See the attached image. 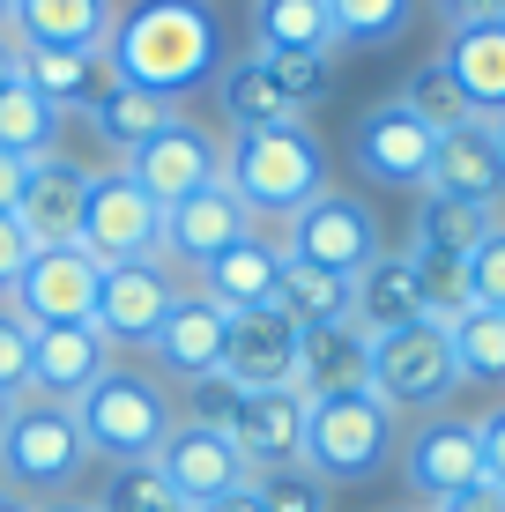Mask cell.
Wrapping results in <instances>:
<instances>
[{"label":"cell","instance_id":"obj_16","mask_svg":"<svg viewBox=\"0 0 505 512\" xmlns=\"http://www.w3.org/2000/svg\"><path fill=\"white\" fill-rule=\"evenodd\" d=\"M238 238H253V216H246V201H238L223 179L186 193L179 208H164V260L171 268H208V260L231 253Z\"/></svg>","mask_w":505,"mask_h":512},{"label":"cell","instance_id":"obj_32","mask_svg":"<svg viewBox=\"0 0 505 512\" xmlns=\"http://www.w3.org/2000/svg\"><path fill=\"white\" fill-rule=\"evenodd\" d=\"M253 38L260 52H335L327 0H253Z\"/></svg>","mask_w":505,"mask_h":512},{"label":"cell","instance_id":"obj_5","mask_svg":"<svg viewBox=\"0 0 505 512\" xmlns=\"http://www.w3.org/2000/svg\"><path fill=\"white\" fill-rule=\"evenodd\" d=\"M90 468V446H82V423L67 401H38L23 394L8 416V431H0V475H8V490H67L75 475Z\"/></svg>","mask_w":505,"mask_h":512},{"label":"cell","instance_id":"obj_6","mask_svg":"<svg viewBox=\"0 0 505 512\" xmlns=\"http://www.w3.org/2000/svg\"><path fill=\"white\" fill-rule=\"evenodd\" d=\"M461 386L454 372V342H446L439 320H409L394 334H372V394L387 401L394 416H431L446 394Z\"/></svg>","mask_w":505,"mask_h":512},{"label":"cell","instance_id":"obj_8","mask_svg":"<svg viewBox=\"0 0 505 512\" xmlns=\"http://www.w3.org/2000/svg\"><path fill=\"white\" fill-rule=\"evenodd\" d=\"M283 253L298 260V268H327V275H364L387 245H379V223H372V208L350 201V193H335L327 186L320 201H305L298 216H290V231H283Z\"/></svg>","mask_w":505,"mask_h":512},{"label":"cell","instance_id":"obj_17","mask_svg":"<svg viewBox=\"0 0 505 512\" xmlns=\"http://www.w3.org/2000/svg\"><path fill=\"white\" fill-rule=\"evenodd\" d=\"M156 468H164V483L186 498V512L231 498V490L253 483V468L238 461V446L223 431H201V423H179V431L164 438V453H156Z\"/></svg>","mask_w":505,"mask_h":512},{"label":"cell","instance_id":"obj_40","mask_svg":"<svg viewBox=\"0 0 505 512\" xmlns=\"http://www.w3.org/2000/svg\"><path fill=\"white\" fill-rule=\"evenodd\" d=\"M461 282H468V305L505 312V223H498V231L483 238L468 260H461Z\"/></svg>","mask_w":505,"mask_h":512},{"label":"cell","instance_id":"obj_21","mask_svg":"<svg viewBox=\"0 0 505 512\" xmlns=\"http://www.w3.org/2000/svg\"><path fill=\"white\" fill-rule=\"evenodd\" d=\"M82 201H90V171L67 156H38L15 201V223L30 231V245H82Z\"/></svg>","mask_w":505,"mask_h":512},{"label":"cell","instance_id":"obj_38","mask_svg":"<svg viewBox=\"0 0 505 512\" xmlns=\"http://www.w3.org/2000/svg\"><path fill=\"white\" fill-rule=\"evenodd\" d=\"M260 60H268V75L283 82V97L298 104V112L335 90V52H260Z\"/></svg>","mask_w":505,"mask_h":512},{"label":"cell","instance_id":"obj_44","mask_svg":"<svg viewBox=\"0 0 505 512\" xmlns=\"http://www.w3.org/2000/svg\"><path fill=\"white\" fill-rule=\"evenodd\" d=\"M476 438H483V483H498L505 490V409H491L476 423Z\"/></svg>","mask_w":505,"mask_h":512},{"label":"cell","instance_id":"obj_52","mask_svg":"<svg viewBox=\"0 0 505 512\" xmlns=\"http://www.w3.org/2000/svg\"><path fill=\"white\" fill-rule=\"evenodd\" d=\"M15 401H23V394H0V431H8V416H15Z\"/></svg>","mask_w":505,"mask_h":512},{"label":"cell","instance_id":"obj_36","mask_svg":"<svg viewBox=\"0 0 505 512\" xmlns=\"http://www.w3.org/2000/svg\"><path fill=\"white\" fill-rule=\"evenodd\" d=\"M97 512H186V498L164 483L156 461H134V468H112V483L97 490Z\"/></svg>","mask_w":505,"mask_h":512},{"label":"cell","instance_id":"obj_33","mask_svg":"<svg viewBox=\"0 0 505 512\" xmlns=\"http://www.w3.org/2000/svg\"><path fill=\"white\" fill-rule=\"evenodd\" d=\"M446 342H454V372L476 386H505V312L491 305H461L446 320Z\"/></svg>","mask_w":505,"mask_h":512},{"label":"cell","instance_id":"obj_34","mask_svg":"<svg viewBox=\"0 0 505 512\" xmlns=\"http://www.w3.org/2000/svg\"><path fill=\"white\" fill-rule=\"evenodd\" d=\"M0 149L23 156V164H38V156H60V112L30 90V82H15V90H0Z\"/></svg>","mask_w":505,"mask_h":512},{"label":"cell","instance_id":"obj_47","mask_svg":"<svg viewBox=\"0 0 505 512\" xmlns=\"http://www.w3.org/2000/svg\"><path fill=\"white\" fill-rule=\"evenodd\" d=\"M23 179H30V164L0 149V216H15V201H23Z\"/></svg>","mask_w":505,"mask_h":512},{"label":"cell","instance_id":"obj_50","mask_svg":"<svg viewBox=\"0 0 505 512\" xmlns=\"http://www.w3.org/2000/svg\"><path fill=\"white\" fill-rule=\"evenodd\" d=\"M30 512H97V505H82V498H45V505H30Z\"/></svg>","mask_w":505,"mask_h":512},{"label":"cell","instance_id":"obj_54","mask_svg":"<svg viewBox=\"0 0 505 512\" xmlns=\"http://www.w3.org/2000/svg\"><path fill=\"white\" fill-rule=\"evenodd\" d=\"M15 23V0H0V30H8Z\"/></svg>","mask_w":505,"mask_h":512},{"label":"cell","instance_id":"obj_26","mask_svg":"<svg viewBox=\"0 0 505 512\" xmlns=\"http://www.w3.org/2000/svg\"><path fill=\"white\" fill-rule=\"evenodd\" d=\"M216 97H223V119H231L238 134H260V127H298V119H305L298 104L283 97V82L268 75V60H260V45L216 67Z\"/></svg>","mask_w":505,"mask_h":512},{"label":"cell","instance_id":"obj_1","mask_svg":"<svg viewBox=\"0 0 505 512\" xmlns=\"http://www.w3.org/2000/svg\"><path fill=\"white\" fill-rule=\"evenodd\" d=\"M104 52H112V75L119 82L156 90V97L179 104L186 90L216 82L223 30H216V15H208V0H134V8H119Z\"/></svg>","mask_w":505,"mask_h":512},{"label":"cell","instance_id":"obj_51","mask_svg":"<svg viewBox=\"0 0 505 512\" xmlns=\"http://www.w3.org/2000/svg\"><path fill=\"white\" fill-rule=\"evenodd\" d=\"M0 512H30V498H23V490H8V483H0Z\"/></svg>","mask_w":505,"mask_h":512},{"label":"cell","instance_id":"obj_22","mask_svg":"<svg viewBox=\"0 0 505 512\" xmlns=\"http://www.w3.org/2000/svg\"><path fill=\"white\" fill-rule=\"evenodd\" d=\"M23 82H30V90H38L60 119H67V112L90 119V104L112 90L119 75H112V52H104V45H23Z\"/></svg>","mask_w":505,"mask_h":512},{"label":"cell","instance_id":"obj_18","mask_svg":"<svg viewBox=\"0 0 505 512\" xmlns=\"http://www.w3.org/2000/svg\"><path fill=\"white\" fill-rule=\"evenodd\" d=\"M223 342H231V312H223L216 297H201V290H179L171 312H164V327H156V342H149V357L186 386V379L223 372Z\"/></svg>","mask_w":505,"mask_h":512},{"label":"cell","instance_id":"obj_3","mask_svg":"<svg viewBox=\"0 0 505 512\" xmlns=\"http://www.w3.org/2000/svg\"><path fill=\"white\" fill-rule=\"evenodd\" d=\"M75 423H82L90 461L134 468V461H156V453H164V438L179 431V401L164 394V379L112 364V372H104L90 394L75 401Z\"/></svg>","mask_w":505,"mask_h":512},{"label":"cell","instance_id":"obj_37","mask_svg":"<svg viewBox=\"0 0 505 512\" xmlns=\"http://www.w3.org/2000/svg\"><path fill=\"white\" fill-rule=\"evenodd\" d=\"M402 104H409L416 119H424L431 134H446V127H461V119H476V112H468V97L454 90V75H446L439 60H424V67H416V75L402 82Z\"/></svg>","mask_w":505,"mask_h":512},{"label":"cell","instance_id":"obj_27","mask_svg":"<svg viewBox=\"0 0 505 512\" xmlns=\"http://www.w3.org/2000/svg\"><path fill=\"white\" fill-rule=\"evenodd\" d=\"M424 320V282H416V260L409 253H379L372 268L357 275V327L364 334H394Z\"/></svg>","mask_w":505,"mask_h":512},{"label":"cell","instance_id":"obj_13","mask_svg":"<svg viewBox=\"0 0 505 512\" xmlns=\"http://www.w3.org/2000/svg\"><path fill=\"white\" fill-rule=\"evenodd\" d=\"M305 409L312 401L298 386H268V394H238V416L223 423V438L238 446V461L253 475L268 468H298L305 461Z\"/></svg>","mask_w":505,"mask_h":512},{"label":"cell","instance_id":"obj_24","mask_svg":"<svg viewBox=\"0 0 505 512\" xmlns=\"http://www.w3.org/2000/svg\"><path fill=\"white\" fill-rule=\"evenodd\" d=\"M283 268H290V253L253 231V238H238L231 253H216L201 268V297H216L223 312H268L275 290H283Z\"/></svg>","mask_w":505,"mask_h":512},{"label":"cell","instance_id":"obj_45","mask_svg":"<svg viewBox=\"0 0 505 512\" xmlns=\"http://www.w3.org/2000/svg\"><path fill=\"white\" fill-rule=\"evenodd\" d=\"M446 15V30H468V23H505V0H431Z\"/></svg>","mask_w":505,"mask_h":512},{"label":"cell","instance_id":"obj_28","mask_svg":"<svg viewBox=\"0 0 505 512\" xmlns=\"http://www.w3.org/2000/svg\"><path fill=\"white\" fill-rule=\"evenodd\" d=\"M119 23V0H15L23 45H104Z\"/></svg>","mask_w":505,"mask_h":512},{"label":"cell","instance_id":"obj_14","mask_svg":"<svg viewBox=\"0 0 505 512\" xmlns=\"http://www.w3.org/2000/svg\"><path fill=\"white\" fill-rule=\"evenodd\" d=\"M402 475H409L416 498H431V505L454 498V490H468V483H483V438H476V423L424 416L402 438Z\"/></svg>","mask_w":505,"mask_h":512},{"label":"cell","instance_id":"obj_7","mask_svg":"<svg viewBox=\"0 0 505 512\" xmlns=\"http://www.w3.org/2000/svg\"><path fill=\"white\" fill-rule=\"evenodd\" d=\"M82 253L97 268L119 260H164V208L127 179V164L90 171V201H82Z\"/></svg>","mask_w":505,"mask_h":512},{"label":"cell","instance_id":"obj_42","mask_svg":"<svg viewBox=\"0 0 505 512\" xmlns=\"http://www.w3.org/2000/svg\"><path fill=\"white\" fill-rule=\"evenodd\" d=\"M231 416H238V386L223 379V372H208V379H186V409H179V423H201V431H223Z\"/></svg>","mask_w":505,"mask_h":512},{"label":"cell","instance_id":"obj_12","mask_svg":"<svg viewBox=\"0 0 505 512\" xmlns=\"http://www.w3.org/2000/svg\"><path fill=\"white\" fill-rule=\"evenodd\" d=\"M357 171L372 186H394V193H424L431 179V149H439V134L424 127V119L409 112L402 97H387V104H372V112L357 119Z\"/></svg>","mask_w":505,"mask_h":512},{"label":"cell","instance_id":"obj_11","mask_svg":"<svg viewBox=\"0 0 505 512\" xmlns=\"http://www.w3.org/2000/svg\"><path fill=\"white\" fill-rule=\"evenodd\" d=\"M97 282H104V268L82 245H38L8 305L23 312L30 327H82L97 312Z\"/></svg>","mask_w":505,"mask_h":512},{"label":"cell","instance_id":"obj_39","mask_svg":"<svg viewBox=\"0 0 505 512\" xmlns=\"http://www.w3.org/2000/svg\"><path fill=\"white\" fill-rule=\"evenodd\" d=\"M253 490H260V505H268V512H327V483H320L305 461H298V468L253 475Z\"/></svg>","mask_w":505,"mask_h":512},{"label":"cell","instance_id":"obj_15","mask_svg":"<svg viewBox=\"0 0 505 512\" xmlns=\"http://www.w3.org/2000/svg\"><path fill=\"white\" fill-rule=\"evenodd\" d=\"M424 193H439V201H468V208H498L505 201V149H498L491 119H461V127L439 134Z\"/></svg>","mask_w":505,"mask_h":512},{"label":"cell","instance_id":"obj_25","mask_svg":"<svg viewBox=\"0 0 505 512\" xmlns=\"http://www.w3.org/2000/svg\"><path fill=\"white\" fill-rule=\"evenodd\" d=\"M439 67L454 75V90L468 97V112H476V119L505 112V23H468V30H446Z\"/></svg>","mask_w":505,"mask_h":512},{"label":"cell","instance_id":"obj_41","mask_svg":"<svg viewBox=\"0 0 505 512\" xmlns=\"http://www.w3.org/2000/svg\"><path fill=\"white\" fill-rule=\"evenodd\" d=\"M30 342H38V327L15 305H0V394H30Z\"/></svg>","mask_w":505,"mask_h":512},{"label":"cell","instance_id":"obj_31","mask_svg":"<svg viewBox=\"0 0 505 512\" xmlns=\"http://www.w3.org/2000/svg\"><path fill=\"white\" fill-rule=\"evenodd\" d=\"M491 208H468V201H439V193H424V208H416V260H461L476 253L483 238H491Z\"/></svg>","mask_w":505,"mask_h":512},{"label":"cell","instance_id":"obj_23","mask_svg":"<svg viewBox=\"0 0 505 512\" xmlns=\"http://www.w3.org/2000/svg\"><path fill=\"white\" fill-rule=\"evenodd\" d=\"M298 386L305 401H327V394H364L372 386V334L357 320L342 327H305L298 334Z\"/></svg>","mask_w":505,"mask_h":512},{"label":"cell","instance_id":"obj_30","mask_svg":"<svg viewBox=\"0 0 505 512\" xmlns=\"http://www.w3.org/2000/svg\"><path fill=\"white\" fill-rule=\"evenodd\" d=\"M275 312H283L290 327H342L357 320V282L350 275H327V268H298L290 260L283 268V290H275Z\"/></svg>","mask_w":505,"mask_h":512},{"label":"cell","instance_id":"obj_43","mask_svg":"<svg viewBox=\"0 0 505 512\" xmlns=\"http://www.w3.org/2000/svg\"><path fill=\"white\" fill-rule=\"evenodd\" d=\"M30 253H38V245H30V231H23V223H15V216H0V305H8V297H15V282H23Z\"/></svg>","mask_w":505,"mask_h":512},{"label":"cell","instance_id":"obj_2","mask_svg":"<svg viewBox=\"0 0 505 512\" xmlns=\"http://www.w3.org/2000/svg\"><path fill=\"white\" fill-rule=\"evenodd\" d=\"M223 186L246 201V216H298L305 201L327 193V141L305 127H260V134H238L223 149Z\"/></svg>","mask_w":505,"mask_h":512},{"label":"cell","instance_id":"obj_9","mask_svg":"<svg viewBox=\"0 0 505 512\" xmlns=\"http://www.w3.org/2000/svg\"><path fill=\"white\" fill-rule=\"evenodd\" d=\"M127 179L149 193L156 208H179L186 193H201V186H216L223 179V141L201 127V119H171V127H156L142 149L127 156Z\"/></svg>","mask_w":505,"mask_h":512},{"label":"cell","instance_id":"obj_53","mask_svg":"<svg viewBox=\"0 0 505 512\" xmlns=\"http://www.w3.org/2000/svg\"><path fill=\"white\" fill-rule=\"evenodd\" d=\"M491 134H498V149H505V112H491Z\"/></svg>","mask_w":505,"mask_h":512},{"label":"cell","instance_id":"obj_46","mask_svg":"<svg viewBox=\"0 0 505 512\" xmlns=\"http://www.w3.org/2000/svg\"><path fill=\"white\" fill-rule=\"evenodd\" d=\"M431 512H505V490L498 483H468V490H454V498H439Z\"/></svg>","mask_w":505,"mask_h":512},{"label":"cell","instance_id":"obj_48","mask_svg":"<svg viewBox=\"0 0 505 512\" xmlns=\"http://www.w3.org/2000/svg\"><path fill=\"white\" fill-rule=\"evenodd\" d=\"M23 82V38H15V23L0 30V90H15Z\"/></svg>","mask_w":505,"mask_h":512},{"label":"cell","instance_id":"obj_10","mask_svg":"<svg viewBox=\"0 0 505 512\" xmlns=\"http://www.w3.org/2000/svg\"><path fill=\"white\" fill-rule=\"evenodd\" d=\"M171 297H179L171 260H119V268H104V282H97L90 327L112 349H149L156 327H164V312H171Z\"/></svg>","mask_w":505,"mask_h":512},{"label":"cell","instance_id":"obj_20","mask_svg":"<svg viewBox=\"0 0 505 512\" xmlns=\"http://www.w3.org/2000/svg\"><path fill=\"white\" fill-rule=\"evenodd\" d=\"M104 372H112V342L90 320L82 327H38V342H30V394L38 401H67L75 409Z\"/></svg>","mask_w":505,"mask_h":512},{"label":"cell","instance_id":"obj_49","mask_svg":"<svg viewBox=\"0 0 505 512\" xmlns=\"http://www.w3.org/2000/svg\"><path fill=\"white\" fill-rule=\"evenodd\" d=\"M201 512H268V505H260V490L246 483V490H231V498H216V505H201Z\"/></svg>","mask_w":505,"mask_h":512},{"label":"cell","instance_id":"obj_19","mask_svg":"<svg viewBox=\"0 0 505 512\" xmlns=\"http://www.w3.org/2000/svg\"><path fill=\"white\" fill-rule=\"evenodd\" d=\"M223 379L238 394H268V386L298 379V327L283 312H231V342H223Z\"/></svg>","mask_w":505,"mask_h":512},{"label":"cell","instance_id":"obj_35","mask_svg":"<svg viewBox=\"0 0 505 512\" xmlns=\"http://www.w3.org/2000/svg\"><path fill=\"white\" fill-rule=\"evenodd\" d=\"M327 23H335V45L387 52L394 38H409L416 0H327Z\"/></svg>","mask_w":505,"mask_h":512},{"label":"cell","instance_id":"obj_29","mask_svg":"<svg viewBox=\"0 0 505 512\" xmlns=\"http://www.w3.org/2000/svg\"><path fill=\"white\" fill-rule=\"evenodd\" d=\"M171 119H179V104L156 97V90H134V82H112V90L90 104V127L112 156H134L156 127H171Z\"/></svg>","mask_w":505,"mask_h":512},{"label":"cell","instance_id":"obj_4","mask_svg":"<svg viewBox=\"0 0 505 512\" xmlns=\"http://www.w3.org/2000/svg\"><path fill=\"white\" fill-rule=\"evenodd\" d=\"M394 453V409L364 386V394H327L305 409V468L320 483H364Z\"/></svg>","mask_w":505,"mask_h":512}]
</instances>
